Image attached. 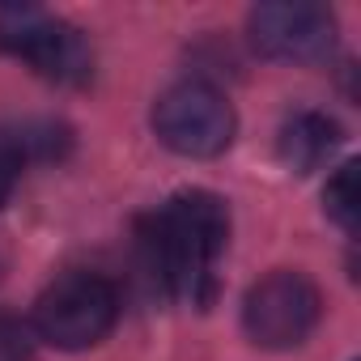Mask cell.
Masks as SVG:
<instances>
[{"label":"cell","instance_id":"1","mask_svg":"<svg viewBox=\"0 0 361 361\" xmlns=\"http://www.w3.org/2000/svg\"><path fill=\"white\" fill-rule=\"evenodd\" d=\"M145 268L174 298L204 310L217 293V259L230 243V209L221 196L192 188L136 221Z\"/></svg>","mask_w":361,"mask_h":361},{"label":"cell","instance_id":"2","mask_svg":"<svg viewBox=\"0 0 361 361\" xmlns=\"http://www.w3.org/2000/svg\"><path fill=\"white\" fill-rule=\"evenodd\" d=\"M115 323H119V289H115V281L102 276V272L77 268V272L56 276L39 293L30 331L51 348L81 353V348H94L98 340H106Z\"/></svg>","mask_w":361,"mask_h":361},{"label":"cell","instance_id":"3","mask_svg":"<svg viewBox=\"0 0 361 361\" xmlns=\"http://www.w3.org/2000/svg\"><path fill=\"white\" fill-rule=\"evenodd\" d=\"M153 132L178 157H217L234 145L238 115L213 81L183 77V81H174L170 90L157 94Z\"/></svg>","mask_w":361,"mask_h":361},{"label":"cell","instance_id":"4","mask_svg":"<svg viewBox=\"0 0 361 361\" xmlns=\"http://www.w3.org/2000/svg\"><path fill=\"white\" fill-rule=\"evenodd\" d=\"M0 51L35 68L56 85H85L94 77V51L77 26L35 5L0 9Z\"/></svg>","mask_w":361,"mask_h":361},{"label":"cell","instance_id":"5","mask_svg":"<svg viewBox=\"0 0 361 361\" xmlns=\"http://www.w3.org/2000/svg\"><path fill=\"white\" fill-rule=\"evenodd\" d=\"M323 319V293L302 268H272L243 298V331L251 344L285 353L310 340Z\"/></svg>","mask_w":361,"mask_h":361},{"label":"cell","instance_id":"6","mask_svg":"<svg viewBox=\"0 0 361 361\" xmlns=\"http://www.w3.org/2000/svg\"><path fill=\"white\" fill-rule=\"evenodd\" d=\"M247 39L264 60L281 64H327L336 56V13L310 0L255 5L247 13Z\"/></svg>","mask_w":361,"mask_h":361},{"label":"cell","instance_id":"7","mask_svg":"<svg viewBox=\"0 0 361 361\" xmlns=\"http://www.w3.org/2000/svg\"><path fill=\"white\" fill-rule=\"evenodd\" d=\"M340 123L331 119V115H323V111H293L285 123H281V136H276V153H281V161L293 170V174H310V170H319L331 153H336V145H340Z\"/></svg>","mask_w":361,"mask_h":361},{"label":"cell","instance_id":"8","mask_svg":"<svg viewBox=\"0 0 361 361\" xmlns=\"http://www.w3.org/2000/svg\"><path fill=\"white\" fill-rule=\"evenodd\" d=\"M357 161H344L323 188V209L327 217L344 230V234H357V217H361V192H357Z\"/></svg>","mask_w":361,"mask_h":361},{"label":"cell","instance_id":"9","mask_svg":"<svg viewBox=\"0 0 361 361\" xmlns=\"http://www.w3.org/2000/svg\"><path fill=\"white\" fill-rule=\"evenodd\" d=\"M35 348L39 336L30 331V323L0 310V361H35Z\"/></svg>","mask_w":361,"mask_h":361},{"label":"cell","instance_id":"10","mask_svg":"<svg viewBox=\"0 0 361 361\" xmlns=\"http://www.w3.org/2000/svg\"><path fill=\"white\" fill-rule=\"evenodd\" d=\"M0 276H5V255H0Z\"/></svg>","mask_w":361,"mask_h":361}]
</instances>
